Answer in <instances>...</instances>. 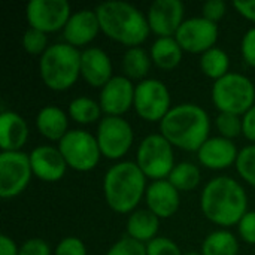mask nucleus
I'll return each mask as SVG.
<instances>
[{
  "instance_id": "nucleus-10",
  "label": "nucleus",
  "mask_w": 255,
  "mask_h": 255,
  "mask_svg": "<svg viewBox=\"0 0 255 255\" xmlns=\"http://www.w3.org/2000/svg\"><path fill=\"white\" fill-rule=\"evenodd\" d=\"M33 170L28 154L22 151H1L0 154V197L19 196L30 184Z\"/></svg>"
},
{
  "instance_id": "nucleus-12",
  "label": "nucleus",
  "mask_w": 255,
  "mask_h": 255,
  "mask_svg": "<svg viewBox=\"0 0 255 255\" xmlns=\"http://www.w3.org/2000/svg\"><path fill=\"white\" fill-rule=\"evenodd\" d=\"M70 15V4L66 0H31L25 7L30 27L46 34L63 30Z\"/></svg>"
},
{
  "instance_id": "nucleus-5",
  "label": "nucleus",
  "mask_w": 255,
  "mask_h": 255,
  "mask_svg": "<svg viewBox=\"0 0 255 255\" xmlns=\"http://www.w3.org/2000/svg\"><path fill=\"white\" fill-rule=\"evenodd\" d=\"M81 51L69 43H54L39 60L43 84L54 91L69 90L81 76Z\"/></svg>"
},
{
  "instance_id": "nucleus-19",
  "label": "nucleus",
  "mask_w": 255,
  "mask_h": 255,
  "mask_svg": "<svg viewBox=\"0 0 255 255\" xmlns=\"http://www.w3.org/2000/svg\"><path fill=\"white\" fill-rule=\"evenodd\" d=\"M81 76L96 88H103L112 76V61L102 48H87L81 54Z\"/></svg>"
},
{
  "instance_id": "nucleus-25",
  "label": "nucleus",
  "mask_w": 255,
  "mask_h": 255,
  "mask_svg": "<svg viewBox=\"0 0 255 255\" xmlns=\"http://www.w3.org/2000/svg\"><path fill=\"white\" fill-rule=\"evenodd\" d=\"M151 61H152L151 55H148V52L143 48H140V46L128 48L123 57L124 76H127L130 81L131 79L143 81L145 76L149 73Z\"/></svg>"
},
{
  "instance_id": "nucleus-31",
  "label": "nucleus",
  "mask_w": 255,
  "mask_h": 255,
  "mask_svg": "<svg viewBox=\"0 0 255 255\" xmlns=\"http://www.w3.org/2000/svg\"><path fill=\"white\" fill-rule=\"evenodd\" d=\"M217 128L220 131V134L226 139L233 140L235 137L241 136L244 133L242 128V117L241 115H235V114H224L220 112V115L217 117Z\"/></svg>"
},
{
  "instance_id": "nucleus-14",
  "label": "nucleus",
  "mask_w": 255,
  "mask_h": 255,
  "mask_svg": "<svg viewBox=\"0 0 255 255\" xmlns=\"http://www.w3.org/2000/svg\"><path fill=\"white\" fill-rule=\"evenodd\" d=\"M184 12V3L179 0H155L146 15L151 31L158 37H175L185 21Z\"/></svg>"
},
{
  "instance_id": "nucleus-7",
  "label": "nucleus",
  "mask_w": 255,
  "mask_h": 255,
  "mask_svg": "<svg viewBox=\"0 0 255 255\" xmlns=\"http://www.w3.org/2000/svg\"><path fill=\"white\" fill-rule=\"evenodd\" d=\"M136 164L146 178L161 181L169 178L175 164L173 146L163 134L146 136L137 148Z\"/></svg>"
},
{
  "instance_id": "nucleus-15",
  "label": "nucleus",
  "mask_w": 255,
  "mask_h": 255,
  "mask_svg": "<svg viewBox=\"0 0 255 255\" xmlns=\"http://www.w3.org/2000/svg\"><path fill=\"white\" fill-rule=\"evenodd\" d=\"M134 85L127 76H114L100 91L99 105L106 117H121L134 103Z\"/></svg>"
},
{
  "instance_id": "nucleus-2",
  "label": "nucleus",
  "mask_w": 255,
  "mask_h": 255,
  "mask_svg": "<svg viewBox=\"0 0 255 255\" xmlns=\"http://www.w3.org/2000/svg\"><path fill=\"white\" fill-rule=\"evenodd\" d=\"M211 120L208 112L194 103H182L172 108L160 123L163 134L172 146L184 151H199L209 139Z\"/></svg>"
},
{
  "instance_id": "nucleus-17",
  "label": "nucleus",
  "mask_w": 255,
  "mask_h": 255,
  "mask_svg": "<svg viewBox=\"0 0 255 255\" xmlns=\"http://www.w3.org/2000/svg\"><path fill=\"white\" fill-rule=\"evenodd\" d=\"M239 151L233 140L223 136L209 137L197 151L200 164L211 170H223L236 164Z\"/></svg>"
},
{
  "instance_id": "nucleus-30",
  "label": "nucleus",
  "mask_w": 255,
  "mask_h": 255,
  "mask_svg": "<svg viewBox=\"0 0 255 255\" xmlns=\"http://www.w3.org/2000/svg\"><path fill=\"white\" fill-rule=\"evenodd\" d=\"M236 169L241 178L255 188V145L245 146L239 151Z\"/></svg>"
},
{
  "instance_id": "nucleus-28",
  "label": "nucleus",
  "mask_w": 255,
  "mask_h": 255,
  "mask_svg": "<svg viewBox=\"0 0 255 255\" xmlns=\"http://www.w3.org/2000/svg\"><path fill=\"white\" fill-rule=\"evenodd\" d=\"M167 181L181 193V191H191L200 184V170L194 163L182 161L178 163L172 173L169 175Z\"/></svg>"
},
{
  "instance_id": "nucleus-37",
  "label": "nucleus",
  "mask_w": 255,
  "mask_h": 255,
  "mask_svg": "<svg viewBox=\"0 0 255 255\" xmlns=\"http://www.w3.org/2000/svg\"><path fill=\"white\" fill-rule=\"evenodd\" d=\"M238 226L241 238L247 244L255 245V211H248Z\"/></svg>"
},
{
  "instance_id": "nucleus-33",
  "label": "nucleus",
  "mask_w": 255,
  "mask_h": 255,
  "mask_svg": "<svg viewBox=\"0 0 255 255\" xmlns=\"http://www.w3.org/2000/svg\"><path fill=\"white\" fill-rule=\"evenodd\" d=\"M106 255H146V245L126 236L115 242Z\"/></svg>"
},
{
  "instance_id": "nucleus-11",
  "label": "nucleus",
  "mask_w": 255,
  "mask_h": 255,
  "mask_svg": "<svg viewBox=\"0 0 255 255\" xmlns=\"http://www.w3.org/2000/svg\"><path fill=\"white\" fill-rule=\"evenodd\" d=\"M96 139L103 157L120 160L130 151L134 134L131 126L124 118L105 117L99 123Z\"/></svg>"
},
{
  "instance_id": "nucleus-40",
  "label": "nucleus",
  "mask_w": 255,
  "mask_h": 255,
  "mask_svg": "<svg viewBox=\"0 0 255 255\" xmlns=\"http://www.w3.org/2000/svg\"><path fill=\"white\" fill-rule=\"evenodd\" d=\"M242 128H244L242 134L248 140L255 142V105L245 115H242Z\"/></svg>"
},
{
  "instance_id": "nucleus-38",
  "label": "nucleus",
  "mask_w": 255,
  "mask_h": 255,
  "mask_svg": "<svg viewBox=\"0 0 255 255\" xmlns=\"http://www.w3.org/2000/svg\"><path fill=\"white\" fill-rule=\"evenodd\" d=\"M19 255H51V248L43 239L33 238L19 247Z\"/></svg>"
},
{
  "instance_id": "nucleus-21",
  "label": "nucleus",
  "mask_w": 255,
  "mask_h": 255,
  "mask_svg": "<svg viewBox=\"0 0 255 255\" xmlns=\"http://www.w3.org/2000/svg\"><path fill=\"white\" fill-rule=\"evenodd\" d=\"M28 139V126L25 120L12 111L0 114V146L3 151H21Z\"/></svg>"
},
{
  "instance_id": "nucleus-34",
  "label": "nucleus",
  "mask_w": 255,
  "mask_h": 255,
  "mask_svg": "<svg viewBox=\"0 0 255 255\" xmlns=\"http://www.w3.org/2000/svg\"><path fill=\"white\" fill-rule=\"evenodd\" d=\"M146 255H182V253L172 239L157 236L146 244Z\"/></svg>"
},
{
  "instance_id": "nucleus-4",
  "label": "nucleus",
  "mask_w": 255,
  "mask_h": 255,
  "mask_svg": "<svg viewBox=\"0 0 255 255\" xmlns=\"http://www.w3.org/2000/svg\"><path fill=\"white\" fill-rule=\"evenodd\" d=\"M146 193V176L133 161H120L105 175L103 194L117 214H131Z\"/></svg>"
},
{
  "instance_id": "nucleus-24",
  "label": "nucleus",
  "mask_w": 255,
  "mask_h": 255,
  "mask_svg": "<svg viewBox=\"0 0 255 255\" xmlns=\"http://www.w3.org/2000/svg\"><path fill=\"white\" fill-rule=\"evenodd\" d=\"M182 48L175 37H158L151 46V60L152 63L164 70H172L179 66L182 60Z\"/></svg>"
},
{
  "instance_id": "nucleus-9",
  "label": "nucleus",
  "mask_w": 255,
  "mask_h": 255,
  "mask_svg": "<svg viewBox=\"0 0 255 255\" xmlns=\"http://www.w3.org/2000/svg\"><path fill=\"white\" fill-rule=\"evenodd\" d=\"M136 114L148 123H161L170 108V93L158 79H143L134 88Z\"/></svg>"
},
{
  "instance_id": "nucleus-8",
  "label": "nucleus",
  "mask_w": 255,
  "mask_h": 255,
  "mask_svg": "<svg viewBox=\"0 0 255 255\" xmlns=\"http://www.w3.org/2000/svg\"><path fill=\"white\" fill-rule=\"evenodd\" d=\"M58 149L64 157L69 167L76 172L93 170L102 157L97 139L84 130H69L67 134L60 140Z\"/></svg>"
},
{
  "instance_id": "nucleus-1",
  "label": "nucleus",
  "mask_w": 255,
  "mask_h": 255,
  "mask_svg": "<svg viewBox=\"0 0 255 255\" xmlns=\"http://www.w3.org/2000/svg\"><path fill=\"white\" fill-rule=\"evenodd\" d=\"M200 208L211 223L232 227L239 224L248 212V197L236 179L218 176L205 185L200 196Z\"/></svg>"
},
{
  "instance_id": "nucleus-20",
  "label": "nucleus",
  "mask_w": 255,
  "mask_h": 255,
  "mask_svg": "<svg viewBox=\"0 0 255 255\" xmlns=\"http://www.w3.org/2000/svg\"><path fill=\"white\" fill-rule=\"evenodd\" d=\"M145 200L148 209L158 218L173 217L178 212L181 203L179 191L167 179L154 181L146 188Z\"/></svg>"
},
{
  "instance_id": "nucleus-18",
  "label": "nucleus",
  "mask_w": 255,
  "mask_h": 255,
  "mask_svg": "<svg viewBox=\"0 0 255 255\" xmlns=\"http://www.w3.org/2000/svg\"><path fill=\"white\" fill-rule=\"evenodd\" d=\"M100 30V22L96 10L82 9L70 15L66 27L63 28V36L66 43L79 48L93 42Z\"/></svg>"
},
{
  "instance_id": "nucleus-6",
  "label": "nucleus",
  "mask_w": 255,
  "mask_h": 255,
  "mask_svg": "<svg viewBox=\"0 0 255 255\" xmlns=\"http://www.w3.org/2000/svg\"><path fill=\"white\" fill-rule=\"evenodd\" d=\"M212 102L220 112L245 115L255 105V87L250 78L241 73H227L215 81Z\"/></svg>"
},
{
  "instance_id": "nucleus-41",
  "label": "nucleus",
  "mask_w": 255,
  "mask_h": 255,
  "mask_svg": "<svg viewBox=\"0 0 255 255\" xmlns=\"http://www.w3.org/2000/svg\"><path fill=\"white\" fill-rule=\"evenodd\" d=\"M233 7L244 18L255 22V0H251V1H233Z\"/></svg>"
},
{
  "instance_id": "nucleus-42",
  "label": "nucleus",
  "mask_w": 255,
  "mask_h": 255,
  "mask_svg": "<svg viewBox=\"0 0 255 255\" xmlns=\"http://www.w3.org/2000/svg\"><path fill=\"white\" fill-rule=\"evenodd\" d=\"M0 255H19V248L6 235L0 236Z\"/></svg>"
},
{
  "instance_id": "nucleus-16",
  "label": "nucleus",
  "mask_w": 255,
  "mask_h": 255,
  "mask_svg": "<svg viewBox=\"0 0 255 255\" xmlns=\"http://www.w3.org/2000/svg\"><path fill=\"white\" fill-rule=\"evenodd\" d=\"M28 157L33 175L43 182L60 181L69 167L60 149L51 145H42L34 148L28 154Z\"/></svg>"
},
{
  "instance_id": "nucleus-22",
  "label": "nucleus",
  "mask_w": 255,
  "mask_h": 255,
  "mask_svg": "<svg viewBox=\"0 0 255 255\" xmlns=\"http://www.w3.org/2000/svg\"><path fill=\"white\" fill-rule=\"evenodd\" d=\"M36 127L39 133L48 140H61L69 131L67 115L57 106H45L36 117Z\"/></svg>"
},
{
  "instance_id": "nucleus-29",
  "label": "nucleus",
  "mask_w": 255,
  "mask_h": 255,
  "mask_svg": "<svg viewBox=\"0 0 255 255\" xmlns=\"http://www.w3.org/2000/svg\"><path fill=\"white\" fill-rule=\"evenodd\" d=\"M102 108L90 97H76L69 105V117L79 124H93L100 120Z\"/></svg>"
},
{
  "instance_id": "nucleus-32",
  "label": "nucleus",
  "mask_w": 255,
  "mask_h": 255,
  "mask_svg": "<svg viewBox=\"0 0 255 255\" xmlns=\"http://www.w3.org/2000/svg\"><path fill=\"white\" fill-rule=\"evenodd\" d=\"M22 48L25 52H28L31 55L42 57L43 52L49 48L48 46V34L30 27L22 36Z\"/></svg>"
},
{
  "instance_id": "nucleus-27",
  "label": "nucleus",
  "mask_w": 255,
  "mask_h": 255,
  "mask_svg": "<svg viewBox=\"0 0 255 255\" xmlns=\"http://www.w3.org/2000/svg\"><path fill=\"white\" fill-rule=\"evenodd\" d=\"M229 67H230V57L221 48L214 46L205 54H202L200 57L202 72L214 81H218L223 76H226L229 73Z\"/></svg>"
},
{
  "instance_id": "nucleus-35",
  "label": "nucleus",
  "mask_w": 255,
  "mask_h": 255,
  "mask_svg": "<svg viewBox=\"0 0 255 255\" xmlns=\"http://www.w3.org/2000/svg\"><path fill=\"white\" fill-rule=\"evenodd\" d=\"M54 255H87V248L79 238H64L55 248Z\"/></svg>"
},
{
  "instance_id": "nucleus-43",
  "label": "nucleus",
  "mask_w": 255,
  "mask_h": 255,
  "mask_svg": "<svg viewBox=\"0 0 255 255\" xmlns=\"http://www.w3.org/2000/svg\"><path fill=\"white\" fill-rule=\"evenodd\" d=\"M184 255H202V254H199V253H188V254H184Z\"/></svg>"
},
{
  "instance_id": "nucleus-3",
  "label": "nucleus",
  "mask_w": 255,
  "mask_h": 255,
  "mask_svg": "<svg viewBox=\"0 0 255 255\" xmlns=\"http://www.w3.org/2000/svg\"><path fill=\"white\" fill-rule=\"evenodd\" d=\"M100 30L112 40L128 48L140 46L149 33L146 16L127 1H106L96 9Z\"/></svg>"
},
{
  "instance_id": "nucleus-13",
  "label": "nucleus",
  "mask_w": 255,
  "mask_h": 255,
  "mask_svg": "<svg viewBox=\"0 0 255 255\" xmlns=\"http://www.w3.org/2000/svg\"><path fill=\"white\" fill-rule=\"evenodd\" d=\"M175 39L182 51L191 54H205L217 43L218 25L205 19L203 16H194L182 22L175 34Z\"/></svg>"
},
{
  "instance_id": "nucleus-23",
  "label": "nucleus",
  "mask_w": 255,
  "mask_h": 255,
  "mask_svg": "<svg viewBox=\"0 0 255 255\" xmlns=\"http://www.w3.org/2000/svg\"><path fill=\"white\" fill-rule=\"evenodd\" d=\"M160 227V218L149 209H139L131 212L127 220V236L140 242L148 244L157 238Z\"/></svg>"
},
{
  "instance_id": "nucleus-39",
  "label": "nucleus",
  "mask_w": 255,
  "mask_h": 255,
  "mask_svg": "<svg viewBox=\"0 0 255 255\" xmlns=\"http://www.w3.org/2000/svg\"><path fill=\"white\" fill-rule=\"evenodd\" d=\"M241 51H242V57L247 61V64L251 67H255V27L250 28L245 33V36L242 37Z\"/></svg>"
},
{
  "instance_id": "nucleus-26",
  "label": "nucleus",
  "mask_w": 255,
  "mask_h": 255,
  "mask_svg": "<svg viewBox=\"0 0 255 255\" xmlns=\"http://www.w3.org/2000/svg\"><path fill=\"white\" fill-rule=\"evenodd\" d=\"M239 242L229 230H217L206 236L202 244V255H238Z\"/></svg>"
},
{
  "instance_id": "nucleus-36",
  "label": "nucleus",
  "mask_w": 255,
  "mask_h": 255,
  "mask_svg": "<svg viewBox=\"0 0 255 255\" xmlns=\"http://www.w3.org/2000/svg\"><path fill=\"white\" fill-rule=\"evenodd\" d=\"M227 12V4L223 0H208L202 7V16L211 22H218Z\"/></svg>"
}]
</instances>
